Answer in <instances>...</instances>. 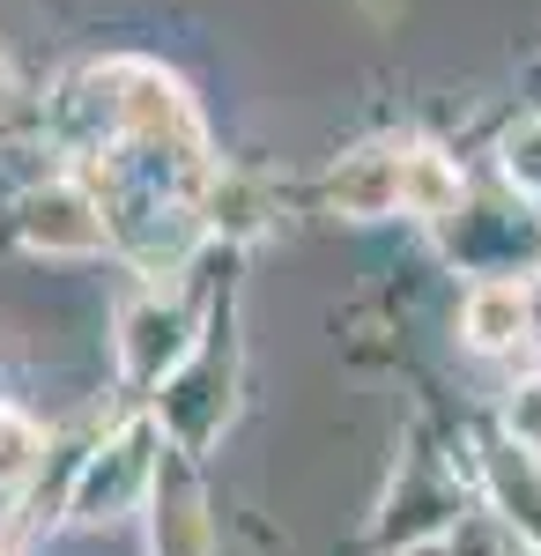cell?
Segmentation results:
<instances>
[{"mask_svg": "<svg viewBox=\"0 0 541 556\" xmlns=\"http://www.w3.org/2000/svg\"><path fill=\"white\" fill-rule=\"evenodd\" d=\"M97 104H104V119L119 134L126 156H141V164H171V172L186 178H209V127H201V104H193V89L178 83L171 67L156 60H112V67H97Z\"/></svg>", "mask_w": 541, "mask_h": 556, "instance_id": "cell-1", "label": "cell"}, {"mask_svg": "<svg viewBox=\"0 0 541 556\" xmlns=\"http://www.w3.org/2000/svg\"><path fill=\"white\" fill-rule=\"evenodd\" d=\"M171 438L156 424V408H134L104 430L97 445L83 453V468L67 482V527H119L149 505L156 490V468H164Z\"/></svg>", "mask_w": 541, "mask_h": 556, "instance_id": "cell-2", "label": "cell"}, {"mask_svg": "<svg viewBox=\"0 0 541 556\" xmlns=\"http://www.w3.org/2000/svg\"><path fill=\"white\" fill-rule=\"evenodd\" d=\"M201 334H209V319L178 298L171 282H141V290L119 298V312H112V364H119V386L141 393V401H156V393L186 371V356L201 349Z\"/></svg>", "mask_w": 541, "mask_h": 556, "instance_id": "cell-3", "label": "cell"}, {"mask_svg": "<svg viewBox=\"0 0 541 556\" xmlns=\"http://www.w3.org/2000/svg\"><path fill=\"white\" fill-rule=\"evenodd\" d=\"M15 245L38 260H97L112 245V208L89 178H45L15 201Z\"/></svg>", "mask_w": 541, "mask_h": 556, "instance_id": "cell-4", "label": "cell"}, {"mask_svg": "<svg viewBox=\"0 0 541 556\" xmlns=\"http://www.w3.org/2000/svg\"><path fill=\"white\" fill-rule=\"evenodd\" d=\"M141 534H149V556H215V513H209L193 453H178V445L164 453L156 490L141 505Z\"/></svg>", "mask_w": 541, "mask_h": 556, "instance_id": "cell-5", "label": "cell"}, {"mask_svg": "<svg viewBox=\"0 0 541 556\" xmlns=\"http://www.w3.org/2000/svg\"><path fill=\"white\" fill-rule=\"evenodd\" d=\"M475 490H482V513H498L519 542L541 549V453H527L504 430H482L475 438Z\"/></svg>", "mask_w": 541, "mask_h": 556, "instance_id": "cell-6", "label": "cell"}, {"mask_svg": "<svg viewBox=\"0 0 541 556\" xmlns=\"http://www.w3.org/2000/svg\"><path fill=\"white\" fill-rule=\"evenodd\" d=\"M327 208L341 223H386L401 215V141H364L327 172Z\"/></svg>", "mask_w": 541, "mask_h": 556, "instance_id": "cell-7", "label": "cell"}, {"mask_svg": "<svg viewBox=\"0 0 541 556\" xmlns=\"http://www.w3.org/2000/svg\"><path fill=\"white\" fill-rule=\"evenodd\" d=\"M460 342L475 349V356H519V349H534V334H527V282L482 275L460 298Z\"/></svg>", "mask_w": 541, "mask_h": 556, "instance_id": "cell-8", "label": "cell"}, {"mask_svg": "<svg viewBox=\"0 0 541 556\" xmlns=\"http://www.w3.org/2000/svg\"><path fill=\"white\" fill-rule=\"evenodd\" d=\"M460 201H467V178L445 149H430V141H401V215H416V223H453Z\"/></svg>", "mask_w": 541, "mask_h": 556, "instance_id": "cell-9", "label": "cell"}, {"mask_svg": "<svg viewBox=\"0 0 541 556\" xmlns=\"http://www.w3.org/2000/svg\"><path fill=\"white\" fill-rule=\"evenodd\" d=\"M45 453H52V430H45L30 408L0 401V497L30 490V482H38V468H45Z\"/></svg>", "mask_w": 541, "mask_h": 556, "instance_id": "cell-10", "label": "cell"}, {"mask_svg": "<svg viewBox=\"0 0 541 556\" xmlns=\"http://www.w3.org/2000/svg\"><path fill=\"white\" fill-rule=\"evenodd\" d=\"M201 223H209L215 238H252L260 223H267V201H260V186L238 172H209L201 178Z\"/></svg>", "mask_w": 541, "mask_h": 556, "instance_id": "cell-11", "label": "cell"}, {"mask_svg": "<svg viewBox=\"0 0 541 556\" xmlns=\"http://www.w3.org/2000/svg\"><path fill=\"white\" fill-rule=\"evenodd\" d=\"M498 172H504L512 193L541 201V112H527V119H512L498 134Z\"/></svg>", "mask_w": 541, "mask_h": 556, "instance_id": "cell-12", "label": "cell"}, {"mask_svg": "<svg viewBox=\"0 0 541 556\" xmlns=\"http://www.w3.org/2000/svg\"><path fill=\"white\" fill-rule=\"evenodd\" d=\"M498 430H504V438H519L527 453H541V371H519V379L504 386Z\"/></svg>", "mask_w": 541, "mask_h": 556, "instance_id": "cell-13", "label": "cell"}, {"mask_svg": "<svg viewBox=\"0 0 541 556\" xmlns=\"http://www.w3.org/2000/svg\"><path fill=\"white\" fill-rule=\"evenodd\" d=\"M393 556H482V519L460 513V519H445L438 534H423V542H401Z\"/></svg>", "mask_w": 541, "mask_h": 556, "instance_id": "cell-14", "label": "cell"}, {"mask_svg": "<svg viewBox=\"0 0 541 556\" xmlns=\"http://www.w3.org/2000/svg\"><path fill=\"white\" fill-rule=\"evenodd\" d=\"M527 334H534V349H541V267L527 275Z\"/></svg>", "mask_w": 541, "mask_h": 556, "instance_id": "cell-15", "label": "cell"}, {"mask_svg": "<svg viewBox=\"0 0 541 556\" xmlns=\"http://www.w3.org/2000/svg\"><path fill=\"white\" fill-rule=\"evenodd\" d=\"M8 104H15V75H8V52H0V119H8Z\"/></svg>", "mask_w": 541, "mask_h": 556, "instance_id": "cell-16", "label": "cell"}, {"mask_svg": "<svg viewBox=\"0 0 541 556\" xmlns=\"http://www.w3.org/2000/svg\"><path fill=\"white\" fill-rule=\"evenodd\" d=\"M0 556H8V542H0Z\"/></svg>", "mask_w": 541, "mask_h": 556, "instance_id": "cell-17", "label": "cell"}]
</instances>
